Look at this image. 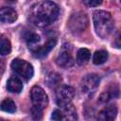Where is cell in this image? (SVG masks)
Returning <instances> with one entry per match:
<instances>
[{"mask_svg":"<svg viewBox=\"0 0 121 121\" xmlns=\"http://www.w3.org/2000/svg\"><path fill=\"white\" fill-rule=\"evenodd\" d=\"M88 26V17L82 12H77L73 14L68 21V27L71 32L77 34L85 30Z\"/></svg>","mask_w":121,"mask_h":121,"instance_id":"obj_4","label":"cell"},{"mask_svg":"<svg viewBox=\"0 0 121 121\" xmlns=\"http://www.w3.org/2000/svg\"><path fill=\"white\" fill-rule=\"evenodd\" d=\"M91 58V53L87 48H80L77 53V62L79 65L86 64Z\"/></svg>","mask_w":121,"mask_h":121,"instance_id":"obj_13","label":"cell"},{"mask_svg":"<svg viewBox=\"0 0 121 121\" xmlns=\"http://www.w3.org/2000/svg\"><path fill=\"white\" fill-rule=\"evenodd\" d=\"M17 19V12L9 7H3L0 9V22L4 24H11Z\"/></svg>","mask_w":121,"mask_h":121,"instance_id":"obj_8","label":"cell"},{"mask_svg":"<svg viewBox=\"0 0 121 121\" xmlns=\"http://www.w3.org/2000/svg\"><path fill=\"white\" fill-rule=\"evenodd\" d=\"M59 12L60 9L57 4L52 1H43L32 9L30 19L34 25L44 27L57 20Z\"/></svg>","mask_w":121,"mask_h":121,"instance_id":"obj_1","label":"cell"},{"mask_svg":"<svg viewBox=\"0 0 121 121\" xmlns=\"http://www.w3.org/2000/svg\"><path fill=\"white\" fill-rule=\"evenodd\" d=\"M11 51V44L9 41L6 38H1L0 40V55L6 56L9 55Z\"/></svg>","mask_w":121,"mask_h":121,"instance_id":"obj_17","label":"cell"},{"mask_svg":"<svg viewBox=\"0 0 121 121\" xmlns=\"http://www.w3.org/2000/svg\"><path fill=\"white\" fill-rule=\"evenodd\" d=\"M56 43H57L56 39L48 40L43 45L34 48V49L32 50L33 55H34L36 58H43V57L46 56V55L54 48V46L56 45Z\"/></svg>","mask_w":121,"mask_h":121,"instance_id":"obj_9","label":"cell"},{"mask_svg":"<svg viewBox=\"0 0 121 121\" xmlns=\"http://www.w3.org/2000/svg\"><path fill=\"white\" fill-rule=\"evenodd\" d=\"M10 66H11V69L25 80L30 79L34 74L32 65L26 60L22 59H14Z\"/></svg>","mask_w":121,"mask_h":121,"instance_id":"obj_3","label":"cell"},{"mask_svg":"<svg viewBox=\"0 0 121 121\" xmlns=\"http://www.w3.org/2000/svg\"><path fill=\"white\" fill-rule=\"evenodd\" d=\"M107 60H108V52L105 50L95 51L93 56V62L96 65L103 64Z\"/></svg>","mask_w":121,"mask_h":121,"instance_id":"obj_15","label":"cell"},{"mask_svg":"<svg viewBox=\"0 0 121 121\" xmlns=\"http://www.w3.org/2000/svg\"><path fill=\"white\" fill-rule=\"evenodd\" d=\"M0 109L3 111V112H9V113H13L15 112L16 111V104L15 102L10 99V98H6L4 99L1 104H0Z\"/></svg>","mask_w":121,"mask_h":121,"instance_id":"obj_14","label":"cell"},{"mask_svg":"<svg viewBox=\"0 0 121 121\" xmlns=\"http://www.w3.org/2000/svg\"><path fill=\"white\" fill-rule=\"evenodd\" d=\"M45 81H46V84H47L48 87H50V88H55V87H57V86L60 83V81H61V77H60L58 73H50V74L47 76Z\"/></svg>","mask_w":121,"mask_h":121,"instance_id":"obj_16","label":"cell"},{"mask_svg":"<svg viewBox=\"0 0 121 121\" xmlns=\"http://www.w3.org/2000/svg\"><path fill=\"white\" fill-rule=\"evenodd\" d=\"M30 97L33 107L43 110L48 104V97L44 90L40 86H33L30 91Z\"/></svg>","mask_w":121,"mask_h":121,"instance_id":"obj_5","label":"cell"},{"mask_svg":"<svg viewBox=\"0 0 121 121\" xmlns=\"http://www.w3.org/2000/svg\"><path fill=\"white\" fill-rule=\"evenodd\" d=\"M51 118L53 120H56V121H59V120H64V115H63V112L61 110H55L53 111L52 112V115H51Z\"/></svg>","mask_w":121,"mask_h":121,"instance_id":"obj_18","label":"cell"},{"mask_svg":"<svg viewBox=\"0 0 121 121\" xmlns=\"http://www.w3.org/2000/svg\"><path fill=\"white\" fill-rule=\"evenodd\" d=\"M56 62L59 66L62 67V68H69V67L73 66L74 59H73L70 52L63 51V52L59 54V56L56 59Z\"/></svg>","mask_w":121,"mask_h":121,"instance_id":"obj_10","label":"cell"},{"mask_svg":"<svg viewBox=\"0 0 121 121\" xmlns=\"http://www.w3.org/2000/svg\"><path fill=\"white\" fill-rule=\"evenodd\" d=\"M103 2V0H84L83 3L86 7L88 8H94V7H97L99 5H101Z\"/></svg>","mask_w":121,"mask_h":121,"instance_id":"obj_19","label":"cell"},{"mask_svg":"<svg viewBox=\"0 0 121 121\" xmlns=\"http://www.w3.org/2000/svg\"><path fill=\"white\" fill-rule=\"evenodd\" d=\"M75 91L74 88L67 85H62L59 87L56 91V101L60 107H64L71 103L74 98Z\"/></svg>","mask_w":121,"mask_h":121,"instance_id":"obj_6","label":"cell"},{"mask_svg":"<svg viewBox=\"0 0 121 121\" xmlns=\"http://www.w3.org/2000/svg\"><path fill=\"white\" fill-rule=\"evenodd\" d=\"M42 112H43V110H40V109H37V108H35V107H32V109H31V115H32V117H33V119H41L42 118Z\"/></svg>","mask_w":121,"mask_h":121,"instance_id":"obj_20","label":"cell"},{"mask_svg":"<svg viewBox=\"0 0 121 121\" xmlns=\"http://www.w3.org/2000/svg\"><path fill=\"white\" fill-rule=\"evenodd\" d=\"M7 89L10 93H20L23 89V83L17 77H11L7 81Z\"/></svg>","mask_w":121,"mask_h":121,"instance_id":"obj_12","label":"cell"},{"mask_svg":"<svg viewBox=\"0 0 121 121\" xmlns=\"http://www.w3.org/2000/svg\"><path fill=\"white\" fill-rule=\"evenodd\" d=\"M93 21L96 34L102 39L108 37L113 30L114 22L112 20L111 13L108 11L105 10L95 11L93 15Z\"/></svg>","mask_w":121,"mask_h":121,"instance_id":"obj_2","label":"cell"},{"mask_svg":"<svg viewBox=\"0 0 121 121\" xmlns=\"http://www.w3.org/2000/svg\"><path fill=\"white\" fill-rule=\"evenodd\" d=\"M98 85H99V77L95 74H89L82 78L80 88L82 93L86 95H91L95 93Z\"/></svg>","mask_w":121,"mask_h":121,"instance_id":"obj_7","label":"cell"},{"mask_svg":"<svg viewBox=\"0 0 121 121\" xmlns=\"http://www.w3.org/2000/svg\"><path fill=\"white\" fill-rule=\"evenodd\" d=\"M117 113V108L114 105H110L105 107L98 114L97 118L99 120H103V121H109V120H112L115 118Z\"/></svg>","mask_w":121,"mask_h":121,"instance_id":"obj_11","label":"cell"},{"mask_svg":"<svg viewBox=\"0 0 121 121\" xmlns=\"http://www.w3.org/2000/svg\"><path fill=\"white\" fill-rule=\"evenodd\" d=\"M9 1H15V0H9Z\"/></svg>","mask_w":121,"mask_h":121,"instance_id":"obj_21","label":"cell"}]
</instances>
